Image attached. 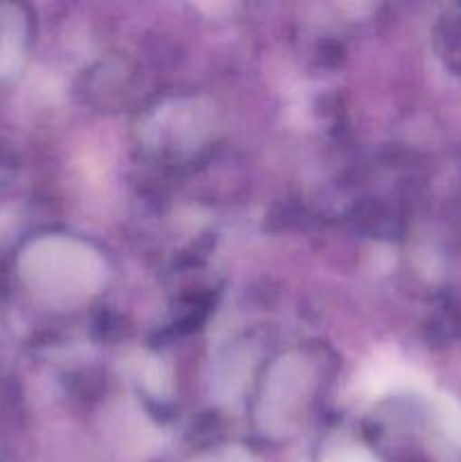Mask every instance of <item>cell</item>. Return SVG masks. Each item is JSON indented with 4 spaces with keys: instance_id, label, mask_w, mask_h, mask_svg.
<instances>
[{
    "instance_id": "cell-1",
    "label": "cell",
    "mask_w": 461,
    "mask_h": 462,
    "mask_svg": "<svg viewBox=\"0 0 461 462\" xmlns=\"http://www.w3.org/2000/svg\"><path fill=\"white\" fill-rule=\"evenodd\" d=\"M27 273L43 291L72 296L90 289L98 280V266L84 248H75L71 242H50L32 253Z\"/></svg>"
},
{
    "instance_id": "cell-2",
    "label": "cell",
    "mask_w": 461,
    "mask_h": 462,
    "mask_svg": "<svg viewBox=\"0 0 461 462\" xmlns=\"http://www.w3.org/2000/svg\"><path fill=\"white\" fill-rule=\"evenodd\" d=\"M337 462H373V460L364 458V456H346V458H342V460H337Z\"/></svg>"
}]
</instances>
